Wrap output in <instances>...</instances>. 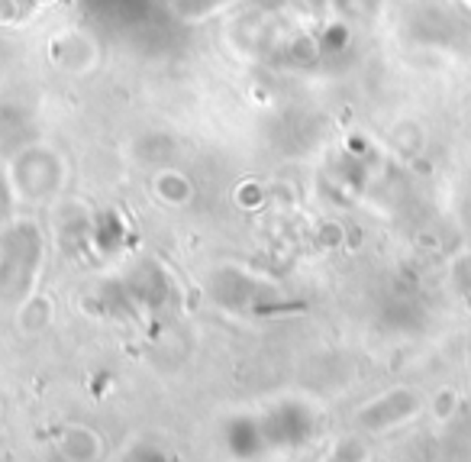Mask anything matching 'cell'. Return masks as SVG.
Wrapping results in <instances>:
<instances>
[{
	"instance_id": "1",
	"label": "cell",
	"mask_w": 471,
	"mask_h": 462,
	"mask_svg": "<svg viewBox=\"0 0 471 462\" xmlns=\"http://www.w3.org/2000/svg\"><path fill=\"white\" fill-rule=\"evenodd\" d=\"M219 4H227V0H181V10L185 13H207V10L219 7Z\"/></svg>"
}]
</instances>
